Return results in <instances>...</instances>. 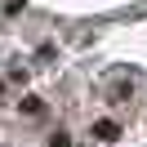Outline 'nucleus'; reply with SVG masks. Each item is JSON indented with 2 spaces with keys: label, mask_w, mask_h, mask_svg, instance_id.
Listing matches in <instances>:
<instances>
[{
  "label": "nucleus",
  "mask_w": 147,
  "mask_h": 147,
  "mask_svg": "<svg viewBox=\"0 0 147 147\" xmlns=\"http://www.w3.org/2000/svg\"><path fill=\"white\" fill-rule=\"evenodd\" d=\"M49 147H71V138H67V134H54V138H49Z\"/></svg>",
  "instance_id": "1"
}]
</instances>
